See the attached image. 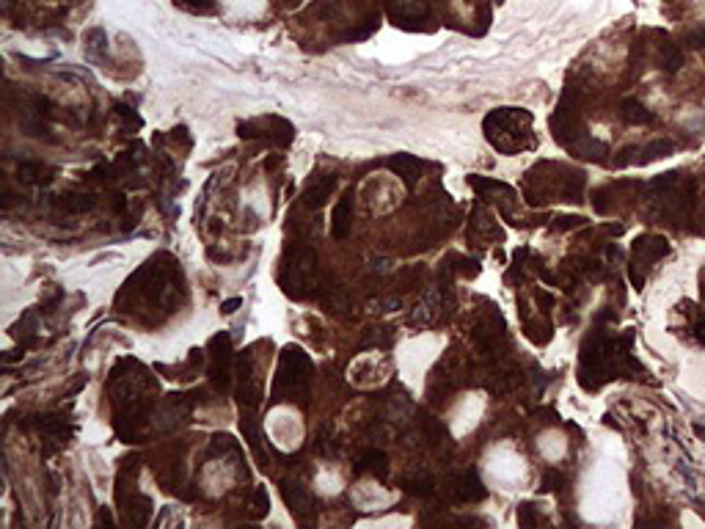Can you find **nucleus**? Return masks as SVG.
Masks as SVG:
<instances>
[{
    "mask_svg": "<svg viewBox=\"0 0 705 529\" xmlns=\"http://www.w3.org/2000/svg\"><path fill=\"white\" fill-rule=\"evenodd\" d=\"M311 359L298 347L289 344L281 350V359H278V375H276V395L287 392V395H300L309 381H311Z\"/></svg>",
    "mask_w": 705,
    "mask_h": 529,
    "instance_id": "nucleus-1",
    "label": "nucleus"
},
{
    "mask_svg": "<svg viewBox=\"0 0 705 529\" xmlns=\"http://www.w3.org/2000/svg\"><path fill=\"white\" fill-rule=\"evenodd\" d=\"M281 287L289 298H303L314 287V254L309 248H292L284 265Z\"/></svg>",
    "mask_w": 705,
    "mask_h": 529,
    "instance_id": "nucleus-2",
    "label": "nucleus"
},
{
    "mask_svg": "<svg viewBox=\"0 0 705 529\" xmlns=\"http://www.w3.org/2000/svg\"><path fill=\"white\" fill-rule=\"evenodd\" d=\"M240 138H267L276 146H289L295 138V127L278 116H267V119H256V121H243L237 124Z\"/></svg>",
    "mask_w": 705,
    "mask_h": 529,
    "instance_id": "nucleus-3",
    "label": "nucleus"
},
{
    "mask_svg": "<svg viewBox=\"0 0 705 529\" xmlns=\"http://www.w3.org/2000/svg\"><path fill=\"white\" fill-rule=\"evenodd\" d=\"M210 381L218 389L229 386V373H232V339L229 333H215L210 339Z\"/></svg>",
    "mask_w": 705,
    "mask_h": 529,
    "instance_id": "nucleus-4",
    "label": "nucleus"
},
{
    "mask_svg": "<svg viewBox=\"0 0 705 529\" xmlns=\"http://www.w3.org/2000/svg\"><path fill=\"white\" fill-rule=\"evenodd\" d=\"M667 251H669V246H667L664 237L645 235V237H639V240L634 243V268H636V265L650 268V265H653L661 254H667Z\"/></svg>",
    "mask_w": 705,
    "mask_h": 529,
    "instance_id": "nucleus-5",
    "label": "nucleus"
},
{
    "mask_svg": "<svg viewBox=\"0 0 705 529\" xmlns=\"http://www.w3.org/2000/svg\"><path fill=\"white\" fill-rule=\"evenodd\" d=\"M350 226H352V193H344L339 199V204L333 207V215H331V235L336 240H344L350 235Z\"/></svg>",
    "mask_w": 705,
    "mask_h": 529,
    "instance_id": "nucleus-6",
    "label": "nucleus"
},
{
    "mask_svg": "<svg viewBox=\"0 0 705 529\" xmlns=\"http://www.w3.org/2000/svg\"><path fill=\"white\" fill-rule=\"evenodd\" d=\"M488 496L482 480L477 477V471H466L455 480V499L457 502H482Z\"/></svg>",
    "mask_w": 705,
    "mask_h": 529,
    "instance_id": "nucleus-7",
    "label": "nucleus"
},
{
    "mask_svg": "<svg viewBox=\"0 0 705 529\" xmlns=\"http://www.w3.org/2000/svg\"><path fill=\"white\" fill-rule=\"evenodd\" d=\"M389 168L400 176V180H403L408 188H414V185H416V180H419L422 163H419L414 154H394V157H389Z\"/></svg>",
    "mask_w": 705,
    "mask_h": 529,
    "instance_id": "nucleus-8",
    "label": "nucleus"
},
{
    "mask_svg": "<svg viewBox=\"0 0 705 529\" xmlns=\"http://www.w3.org/2000/svg\"><path fill=\"white\" fill-rule=\"evenodd\" d=\"M281 496L295 515H300V510H306V504H309V493L298 480H281Z\"/></svg>",
    "mask_w": 705,
    "mask_h": 529,
    "instance_id": "nucleus-9",
    "label": "nucleus"
},
{
    "mask_svg": "<svg viewBox=\"0 0 705 529\" xmlns=\"http://www.w3.org/2000/svg\"><path fill=\"white\" fill-rule=\"evenodd\" d=\"M83 42H86V58L88 61H105V56H108V39H105V31L102 28H91V31H86V36H83Z\"/></svg>",
    "mask_w": 705,
    "mask_h": 529,
    "instance_id": "nucleus-10",
    "label": "nucleus"
},
{
    "mask_svg": "<svg viewBox=\"0 0 705 529\" xmlns=\"http://www.w3.org/2000/svg\"><path fill=\"white\" fill-rule=\"evenodd\" d=\"M56 204H58L64 213H69V215H80V213L94 210L97 199H94L91 193H64V196H58Z\"/></svg>",
    "mask_w": 705,
    "mask_h": 529,
    "instance_id": "nucleus-11",
    "label": "nucleus"
},
{
    "mask_svg": "<svg viewBox=\"0 0 705 529\" xmlns=\"http://www.w3.org/2000/svg\"><path fill=\"white\" fill-rule=\"evenodd\" d=\"M333 191H336V176H322L320 183H314V185L306 191V204H309V207H322V204L331 199Z\"/></svg>",
    "mask_w": 705,
    "mask_h": 529,
    "instance_id": "nucleus-12",
    "label": "nucleus"
},
{
    "mask_svg": "<svg viewBox=\"0 0 705 529\" xmlns=\"http://www.w3.org/2000/svg\"><path fill=\"white\" fill-rule=\"evenodd\" d=\"M17 174H20V180L28 183V185H47L53 180V168L42 165V163H23Z\"/></svg>",
    "mask_w": 705,
    "mask_h": 529,
    "instance_id": "nucleus-13",
    "label": "nucleus"
},
{
    "mask_svg": "<svg viewBox=\"0 0 705 529\" xmlns=\"http://www.w3.org/2000/svg\"><path fill=\"white\" fill-rule=\"evenodd\" d=\"M359 471H370V474H375L378 480H386V474H389V458H386L381 449H370V452H364V458H361V463H359Z\"/></svg>",
    "mask_w": 705,
    "mask_h": 529,
    "instance_id": "nucleus-14",
    "label": "nucleus"
},
{
    "mask_svg": "<svg viewBox=\"0 0 705 529\" xmlns=\"http://www.w3.org/2000/svg\"><path fill=\"white\" fill-rule=\"evenodd\" d=\"M403 491L411 493V496H430L435 491V480L427 474V471H419V474H408L403 480Z\"/></svg>",
    "mask_w": 705,
    "mask_h": 529,
    "instance_id": "nucleus-15",
    "label": "nucleus"
},
{
    "mask_svg": "<svg viewBox=\"0 0 705 529\" xmlns=\"http://www.w3.org/2000/svg\"><path fill=\"white\" fill-rule=\"evenodd\" d=\"M623 119L631 124H653L656 116L639 99H623Z\"/></svg>",
    "mask_w": 705,
    "mask_h": 529,
    "instance_id": "nucleus-16",
    "label": "nucleus"
},
{
    "mask_svg": "<svg viewBox=\"0 0 705 529\" xmlns=\"http://www.w3.org/2000/svg\"><path fill=\"white\" fill-rule=\"evenodd\" d=\"M240 430L246 433V438H248L251 449L256 452V458H259L262 463H267V455H265V449H262V433H259V425L254 422V416H243V419H240Z\"/></svg>",
    "mask_w": 705,
    "mask_h": 529,
    "instance_id": "nucleus-17",
    "label": "nucleus"
},
{
    "mask_svg": "<svg viewBox=\"0 0 705 529\" xmlns=\"http://www.w3.org/2000/svg\"><path fill=\"white\" fill-rule=\"evenodd\" d=\"M661 67H664L667 72H678V69L683 67V53H680L678 45H664V50H661Z\"/></svg>",
    "mask_w": 705,
    "mask_h": 529,
    "instance_id": "nucleus-18",
    "label": "nucleus"
},
{
    "mask_svg": "<svg viewBox=\"0 0 705 529\" xmlns=\"http://www.w3.org/2000/svg\"><path fill=\"white\" fill-rule=\"evenodd\" d=\"M113 116L121 121V130H127V132H132V130H138L143 121H141V116L135 113V110H130V108H124V105H116V110H113Z\"/></svg>",
    "mask_w": 705,
    "mask_h": 529,
    "instance_id": "nucleus-19",
    "label": "nucleus"
},
{
    "mask_svg": "<svg viewBox=\"0 0 705 529\" xmlns=\"http://www.w3.org/2000/svg\"><path fill=\"white\" fill-rule=\"evenodd\" d=\"M675 152V143L672 141H653L645 146V157L642 160H656V157H667Z\"/></svg>",
    "mask_w": 705,
    "mask_h": 529,
    "instance_id": "nucleus-20",
    "label": "nucleus"
},
{
    "mask_svg": "<svg viewBox=\"0 0 705 529\" xmlns=\"http://www.w3.org/2000/svg\"><path fill=\"white\" fill-rule=\"evenodd\" d=\"M565 485H568V477L554 469V471H546V474H543L540 491H554V493H560V491H565Z\"/></svg>",
    "mask_w": 705,
    "mask_h": 529,
    "instance_id": "nucleus-21",
    "label": "nucleus"
},
{
    "mask_svg": "<svg viewBox=\"0 0 705 529\" xmlns=\"http://www.w3.org/2000/svg\"><path fill=\"white\" fill-rule=\"evenodd\" d=\"M174 3L182 6L185 12H193V14H210V12H215L213 0H174Z\"/></svg>",
    "mask_w": 705,
    "mask_h": 529,
    "instance_id": "nucleus-22",
    "label": "nucleus"
},
{
    "mask_svg": "<svg viewBox=\"0 0 705 529\" xmlns=\"http://www.w3.org/2000/svg\"><path fill=\"white\" fill-rule=\"evenodd\" d=\"M325 306H331V309H336V311L347 309V295H344V290H342V287L325 290Z\"/></svg>",
    "mask_w": 705,
    "mask_h": 529,
    "instance_id": "nucleus-23",
    "label": "nucleus"
},
{
    "mask_svg": "<svg viewBox=\"0 0 705 529\" xmlns=\"http://www.w3.org/2000/svg\"><path fill=\"white\" fill-rule=\"evenodd\" d=\"M251 507H254V513L256 515H265L267 510H270V499H267V491L259 485L256 491H254V499H251Z\"/></svg>",
    "mask_w": 705,
    "mask_h": 529,
    "instance_id": "nucleus-24",
    "label": "nucleus"
},
{
    "mask_svg": "<svg viewBox=\"0 0 705 529\" xmlns=\"http://www.w3.org/2000/svg\"><path fill=\"white\" fill-rule=\"evenodd\" d=\"M518 521H521V526H535V524H538V515H535V507H532V504H521V513H518Z\"/></svg>",
    "mask_w": 705,
    "mask_h": 529,
    "instance_id": "nucleus-25",
    "label": "nucleus"
},
{
    "mask_svg": "<svg viewBox=\"0 0 705 529\" xmlns=\"http://www.w3.org/2000/svg\"><path fill=\"white\" fill-rule=\"evenodd\" d=\"M686 42L691 45V47H705V23L700 25V28H694V31H689V36H686Z\"/></svg>",
    "mask_w": 705,
    "mask_h": 529,
    "instance_id": "nucleus-26",
    "label": "nucleus"
},
{
    "mask_svg": "<svg viewBox=\"0 0 705 529\" xmlns=\"http://www.w3.org/2000/svg\"><path fill=\"white\" fill-rule=\"evenodd\" d=\"M237 306H243V298H232V301H226V303H221V311L224 314H232Z\"/></svg>",
    "mask_w": 705,
    "mask_h": 529,
    "instance_id": "nucleus-27",
    "label": "nucleus"
},
{
    "mask_svg": "<svg viewBox=\"0 0 705 529\" xmlns=\"http://www.w3.org/2000/svg\"><path fill=\"white\" fill-rule=\"evenodd\" d=\"M694 333H697V339H700V342H702V344H705V320H700V322H697V328H694Z\"/></svg>",
    "mask_w": 705,
    "mask_h": 529,
    "instance_id": "nucleus-28",
    "label": "nucleus"
},
{
    "mask_svg": "<svg viewBox=\"0 0 705 529\" xmlns=\"http://www.w3.org/2000/svg\"><path fill=\"white\" fill-rule=\"evenodd\" d=\"M113 210H116V213H121V210H124V196H121V193H116V196H113Z\"/></svg>",
    "mask_w": 705,
    "mask_h": 529,
    "instance_id": "nucleus-29",
    "label": "nucleus"
},
{
    "mask_svg": "<svg viewBox=\"0 0 705 529\" xmlns=\"http://www.w3.org/2000/svg\"><path fill=\"white\" fill-rule=\"evenodd\" d=\"M99 521H102V524H113V518H110V513H108V510H102V513H99Z\"/></svg>",
    "mask_w": 705,
    "mask_h": 529,
    "instance_id": "nucleus-30",
    "label": "nucleus"
},
{
    "mask_svg": "<svg viewBox=\"0 0 705 529\" xmlns=\"http://www.w3.org/2000/svg\"><path fill=\"white\" fill-rule=\"evenodd\" d=\"M694 433H697V436L705 441V425H694Z\"/></svg>",
    "mask_w": 705,
    "mask_h": 529,
    "instance_id": "nucleus-31",
    "label": "nucleus"
}]
</instances>
